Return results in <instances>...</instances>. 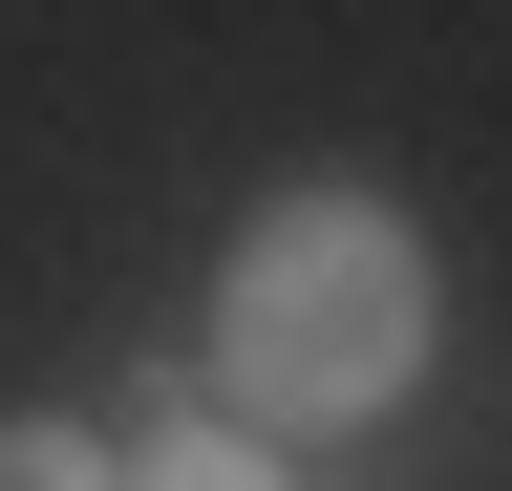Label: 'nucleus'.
Here are the masks:
<instances>
[{
	"label": "nucleus",
	"instance_id": "2",
	"mask_svg": "<svg viewBox=\"0 0 512 491\" xmlns=\"http://www.w3.org/2000/svg\"><path fill=\"white\" fill-rule=\"evenodd\" d=\"M107 491H299V470L235 449V427H150V470H107Z\"/></svg>",
	"mask_w": 512,
	"mask_h": 491
},
{
	"label": "nucleus",
	"instance_id": "3",
	"mask_svg": "<svg viewBox=\"0 0 512 491\" xmlns=\"http://www.w3.org/2000/svg\"><path fill=\"white\" fill-rule=\"evenodd\" d=\"M0 491H107V449L86 427H0Z\"/></svg>",
	"mask_w": 512,
	"mask_h": 491
},
{
	"label": "nucleus",
	"instance_id": "1",
	"mask_svg": "<svg viewBox=\"0 0 512 491\" xmlns=\"http://www.w3.org/2000/svg\"><path fill=\"white\" fill-rule=\"evenodd\" d=\"M214 385H235V427H384L427 385V257H406V214L384 193H278L235 235Z\"/></svg>",
	"mask_w": 512,
	"mask_h": 491
}]
</instances>
